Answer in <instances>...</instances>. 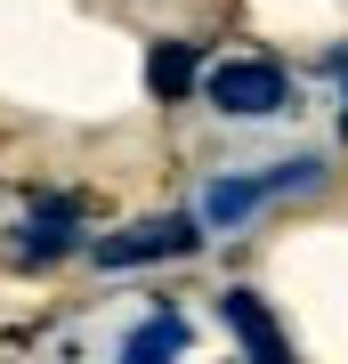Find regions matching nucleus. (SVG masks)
<instances>
[{"label":"nucleus","mask_w":348,"mask_h":364,"mask_svg":"<svg viewBox=\"0 0 348 364\" xmlns=\"http://www.w3.org/2000/svg\"><path fill=\"white\" fill-rule=\"evenodd\" d=\"M316 186H324V162L316 154H292V162H275V170H227V178L203 186V227H243L275 195H316Z\"/></svg>","instance_id":"1"},{"label":"nucleus","mask_w":348,"mask_h":364,"mask_svg":"<svg viewBox=\"0 0 348 364\" xmlns=\"http://www.w3.org/2000/svg\"><path fill=\"white\" fill-rule=\"evenodd\" d=\"M284 97H292V73L275 57H227V65H211V105L235 114V122L284 114Z\"/></svg>","instance_id":"2"},{"label":"nucleus","mask_w":348,"mask_h":364,"mask_svg":"<svg viewBox=\"0 0 348 364\" xmlns=\"http://www.w3.org/2000/svg\"><path fill=\"white\" fill-rule=\"evenodd\" d=\"M194 235H203V219H179V210H170V219H138V227H122V235L97 243V267L130 275V267H154V259H186Z\"/></svg>","instance_id":"3"},{"label":"nucleus","mask_w":348,"mask_h":364,"mask_svg":"<svg viewBox=\"0 0 348 364\" xmlns=\"http://www.w3.org/2000/svg\"><path fill=\"white\" fill-rule=\"evenodd\" d=\"M179 348H186V316H170V308H154L138 332L122 340V364H179Z\"/></svg>","instance_id":"4"},{"label":"nucleus","mask_w":348,"mask_h":364,"mask_svg":"<svg viewBox=\"0 0 348 364\" xmlns=\"http://www.w3.org/2000/svg\"><path fill=\"white\" fill-rule=\"evenodd\" d=\"M194 65H203V57H194L186 41H154V57H146V90H154V97H186L194 90Z\"/></svg>","instance_id":"5"},{"label":"nucleus","mask_w":348,"mask_h":364,"mask_svg":"<svg viewBox=\"0 0 348 364\" xmlns=\"http://www.w3.org/2000/svg\"><path fill=\"white\" fill-rule=\"evenodd\" d=\"M219 316H227V332L243 340V348H275V316H268V299L227 291V299H219Z\"/></svg>","instance_id":"6"},{"label":"nucleus","mask_w":348,"mask_h":364,"mask_svg":"<svg viewBox=\"0 0 348 364\" xmlns=\"http://www.w3.org/2000/svg\"><path fill=\"white\" fill-rule=\"evenodd\" d=\"M251 364H292V348L275 340V348H251Z\"/></svg>","instance_id":"7"}]
</instances>
